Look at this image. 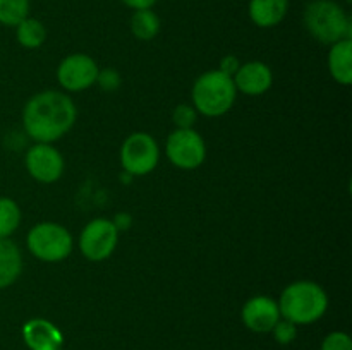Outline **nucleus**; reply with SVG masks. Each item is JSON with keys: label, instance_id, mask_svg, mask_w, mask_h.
I'll list each match as a JSON object with an SVG mask.
<instances>
[{"label": "nucleus", "instance_id": "1", "mask_svg": "<svg viewBox=\"0 0 352 350\" xmlns=\"http://www.w3.org/2000/svg\"><path fill=\"white\" fill-rule=\"evenodd\" d=\"M76 122V106L67 95L43 91L24 106V130L36 143L52 144L69 132Z\"/></svg>", "mask_w": 352, "mask_h": 350}, {"label": "nucleus", "instance_id": "2", "mask_svg": "<svg viewBox=\"0 0 352 350\" xmlns=\"http://www.w3.org/2000/svg\"><path fill=\"white\" fill-rule=\"evenodd\" d=\"M329 309V295L315 281H294L280 295V316L294 325H309L322 318Z\"/></svg>", "mask_w": 352, "mask_h": 350}, {"label": "nucleus", "instance_id": "3", "mask_svg": "<svg viewBox=\"0 0 352 350\" xmlns=\"http://www.w3.org/2000/svg\"><path fill=\"white\" fill-rule=\"evenodd\" d=\"M305 26L313 38L325 45H333L352 34L351 17L336 0L309 2L305 9Z\"/></svg>", "mask_w": 352, "mask_h": 350}, {"label": "nucleus", "instance_id": "4", "mask_svg": "<svg viewBox=\"0 0 352 350\" xmlns=\"http://www.w3.org/2000/svg\"><path fill=\"white\" fill-rule=\"evenodd\" d=\"M237 89L234 79L222 71L199 75L192 86V103L206 117H220L232 108Z\"/></svg>", "mask_w": 352, "mask_h": 350}, {"label": "nucleus", "instance_id": "5", "mask_svg": "<svg viewBox=\"0 0 352 350\" xmlns=\"http://www.w3.org/2000/svg\"><path fill=\"white\" fill-rule=\"evenodd\" d=\"M28 247L38 259L58 263L71 254L72 237L69 230L58 223H38L28 233Z\"/></svg>", "mask_w": 352, "mask_h": 350}, {"label": "nucleus", "instance_id": "6", "mask_svg": "<svg viewBox=\"0 0 352 350\" xmlns=\"http://www.w3.org/2000/svg\"><path fill=\"white\" fill-rule=\"evenodd\" d=\"M120 163L126 174L146 175L158 163V144L150 134L134 132L124 141Z\"/></svg>", "mask_w": 352, "mask_h": 350}, {"label": "nucleus", "instance_id": "7", "mask_svg": "<svg viewBox=\"0 0 352 350\" xmlns=\"http://www.w3.org/2000/svg\"><path fill=\"white\" fill-rule=\"evenodd\" d=\"M119 240V230L116 223L105 218L91 220L82 229L79 237V249L89 261H105L112 256Z\"/></svg>", "mask_w": 352, "mask_h": 350}, {"label": "nucleus", "instance_id": "8", "mask_svg": "<svg viewBox=\"0 0 352 350\" xmlns=\"http://www.w3.org/2000/svg\"><path fill=\"white\" fill-rule=\"evenodd\" d=\"M167 156L175 167L192 170L205 161L206 146L195 129H177L167 139Z\"/></svg>", "mask_w": 352, "mask_h": 350}, {"label": "nucleus", "instance_id": "9", "mask_svg": "<svg viewBox=\"0 0 352 350\" xmlns=\"http://www.w3.org/2000/svg\"><path fill=\"white\" fill-rule=\"evenodd\" d=\"M98 65L89 55L74 54L65 57L57 69V79L67 91H82L98 79Z\"/></svg>", "mask_w": 352, "mask_h": 350}, {"label": "nucleus", "instance_id": "10", "mask_svg": "<svg viewBox=\"0 0 352 350\" xmlns=\"http://www.w3.org/2000/svg\"><path fill=\"white\" fill-rule=\"evenodd\" d=\"M26 168L38 182L52 184L64 174V158L52 144L36 143L28 151Z\"/></svg>", "mask_w": 352, "mask_h": 350}, {"label": "nucleus", "instance_id": "11", "mask_svg": "<svg viewBox=\"0 0 352 350\" xmlns=\"http://www.w3.org/2000/svg\"><path fill=\"white\" fill-rule=\"evenodd\" d=\"M243 323L254 333H270L280 319L278 304L267 295L251 297L241 312Z\"/></svg>", "mask_w": 352, "mask_h": 350}, {"label": "nucleus", "instance_id": "12", "mask_svg": "<svg viewBox=\"0 0 352 350\" xmlns=\"http://www.w3.org/2000/svg\"><path fill=\"white\" fill-rule=\"evenodd\" d=\"M232 79L236 89L243 91L244 95L260 96L270 89L272 82H274V74L267 64L254 60L241 65Z\"/></svg>", "mask_w": 352, "mask_h": 350}, {"label": "nucleus", "instance_id": "13", "mask_svg": "<svg viewBox=\"0 0 352 350\" xmlns=\"http://www.w3.org/2000/svg\"><path fill=\"white\" fill-rule=\"evenodd\" d=\"M23 338L30 350H60L64 343L60 329L47 319H30L23 326Z\"/></svg>", "mask_w": 352, "mask_h": 350}, {"label": "nucleus", "instance_id": "14", "mask_svg": "<svg viewBox=\"0 0 352 350\" xmlns=\"http://www.w3.org/2000/svg\"><path fill=\"white\" fill-rule=\"evenodd\" d=\"M287 10L289 0H250V17L260 27L280 24Z\"/></svg>", "mask_w": 352, "mask_h": 350}, {"label": "nucleus", "instance_id": "15", "mask_svg": "<svg viewBox=\"0 0 352 350\" xmlns=\"http://www.w3.org/2000/svg\"><path fill=\"white\" fill-rule=\"evenodd\" d=\"M329 69L339 84H352V40L346 38L332 45L329 54Z\"/></svg>", "mask_w": 352, "mask_h": 350}, {"label": "nucleus", "instance_id": "16", "mask_svg": "<svg viewBox=\"0 0 352 350\" xmlns=\"http://www.w3.org/2000/svg\"><path fill=\"white\" fill-rule=\"evenodd\" d=\"M23 257L9 237H0V288H7L19 278Z\"/></svg>", "mask_w": 352, "mask_h": 350}, {"label": "nucleus", "instance_id": "17", "mask_svg": "<svg viewBox=\"0 0 352 350\" xmlns=\"http://www.w3.org/2000/svg\"><path fill=\"white\" fill-rule=\"evenodd\" d=\"M131 31L141 41H150L160 31V17L151 9L136 10L131 17Z\"/></svg>", "mask_w": 352, "mask_h": 350}, {"label": "nucleus", "instance_id": "18", "mask_svg": "<svg viewBox=\"0 0 352 350\" xmlns=\"http://www.w3.org/2000/svg\"><path fill=\"white\" fill-rule=\"evenodd\" d=\"M16 36L24 48H38L47 40V30L43 23L34 17H26L16 26Z\"/></svg>", "mask_w": 352, "mask_h": 350}, {"label": "nucleus", "instance_id": "19", "mask_svg": "<svg viewBox=\"0 0 352 350\" xmlns=\"http://www.w3.org/2000/svg\"><path fill=\"white\" fill-rule=\"evenodd\" d=\"M21 223V209L10 198H0V237L12 235Z\"/></svg>", "mask_w": 352, "mask_h": 350}, {"label": "nucleus", "instance_id": "20", "mask_svg": "<svg viewBox=\"0 0 352 350\" xmlns=\"http://www.w3.org/2000/svg\"><path fill=\"white\" fill-rule=\"evenodd\" d=\"M30 14V0H0V24L17 26Z\"/></svg>", "mask_w": 352, "mask_h": 350}, {"label": "nucleus", "instance_id": "21", "mask_svg": "<svg viewBox=\"0 0 352 350\" xmlns=\"http://www.w3.org/2000/svg\"><path fill=\"white\" fill-rule=\"evenodd\" d=\"M272 333H274L275 340H277L280 345H289V343L294 342L296 336H298V325L287 321V319H278V323L274 326Z\"/></svg>", "mask_w": 352, "mask_h": 350}, {"label": "nucleus", "instance_id": "22", "mask_svg": "<svg viewBox=\"0 0 352 350\" xmlns=\"http://www.w3.org/2000/svg\"><path fill=\"white\" fill-rule=\"evenodd\" d=\"M322 350H352L351 336L344 331L330 333L323 340Z\"/></svg>", "mask_w": 352, "mask_h": 350}, {"label": "nucleus", "instance_id": "23", "mask_svg": "<svg viewBox=\"0 0 352 350\" xmlns=\"http://www.w3.org/2000/svg\"><path fill=\"white\" fill-rule=\"evenodd\" d=\"M174 122L179 129H192V124L196 122V110L189 105H179L174 110Z\"/></svg>", "mask_w": 352, "mask_h": 350}, {"label": "nucleus", "instance_id": "24", "mask_svg": "<svg viewBox=\"0 0 352 350\" xmlns=\"http://www.w3.org/2000/svg\"><path fill=\"white\" fill-rule=\"evenodd\" d=\"M96 81L100 82V86H102L105 91H113V89L120 84L119 74H117L116 71H110V69L105 72H98V79H96Z\"/></svg>", "mask_w": 352, "mask_h": 350}, {"label": "nucleus", "instance_id": "25", "mask_svg": "<svg viewBox=\"0 0 352 350\" xmlns=\"http://www.w3.org/2000/svg\"><path fill=\"white\" fill-rule=\"evenodd\" d=\"M241 67L239 60H237L236 57H232V55H229V57H223V60L220 62V71L223 72V74L230 75V78H234V74L237 72V69Z\"/></svg>", "mask_w": 352, "mask_h": 350}, {"label": "nucleus", "instance_id": "26", "mask_svg": "<svg viewBox=\"0 0 352 350\" xmlns=\"http://www.w3.org/2000/svg\"><path fill=\"white\" fill-rule=\"evenodd\" d=\"M122 3H126L127 7L134 10H141V9H151L158 0H120Z\"/></svg>", "mask_w": 352, "mask_h": 350}, {"label": "nucleus", "instance_id": "27", "mask_svg": "<svg viewBox=\"0 0 352 350\" xmlns=\"http://www.w3.org/2000/svg\"><path fill=\"white\" fill-rule=\"evenodd\" d=\"M60 350H62V349H60Z\"/></svg>", "mask_w": 352, "mask_h": 350}]
</instances>
